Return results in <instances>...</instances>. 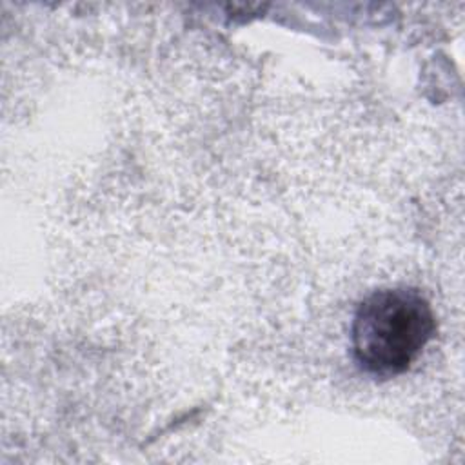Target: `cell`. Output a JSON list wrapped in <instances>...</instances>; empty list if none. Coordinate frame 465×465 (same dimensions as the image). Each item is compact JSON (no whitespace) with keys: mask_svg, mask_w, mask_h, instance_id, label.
Wrapping results in <instances>:
<instances>
[{"mask_svg":"<svg viewBox=\"0 0 465 465\" xmlns=\"http://www.w3.org/2000/svg\"><path fill=\"white\" fill-rule=\"evenodd\" d=\"M434 314L412 287H385L365 296L352 318L356 361L372 374L394 376L411 367L432 338Z\"/></svg>","mask_w":465,"mask_h":465,"instance_id":"6da1fadb","label":"cell"}]
</instances>
